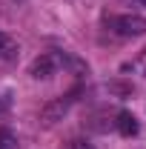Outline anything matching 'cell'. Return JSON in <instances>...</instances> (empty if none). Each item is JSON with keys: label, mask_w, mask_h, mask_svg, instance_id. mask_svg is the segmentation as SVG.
Wrapping results in <instances>:
<instances>
[{"label": "cell", "mask_w": 146, "mask_h": 149, "mask_svg": "<svg viewBox=\"0 0 146 149\" xmlns=\"http://www.w3.org/2000/svg\"><path fill=\"white\" fill-rule=\"evenodd\" d=\"M72 95H63V97H55V100H49L46 106H43V112H40V118L46 120V123H55V120H63V115L69 112V106H72Z\"/></svg>", "instance_id": "cell-3"}, {"label": "cell", "mask_w": 146, "mask_h": 149, "mask_svg": "<svg viewBox=\"0 0 146 149\" xmlns=\"http://www.w3.org/2000/svg\"><path fill=\"white\" fill-rule=\"evenodd\" d=\"M63 69L60 66V52H46V55H40L32 60V66H29V74L35 77V80H46V77H52Z\"/></svg>", "instance_id": "cell-2"}, {"label": "cell", "mask_w": 146, "mask_h": 149, "mask_svg": "<svg viewBox=\"0 0 146 149\" xmlns=\"http://www.w3.org/2000/svg\"><path fill=\"white\" fill-rule=\"evenodd\" d=\"M115 126H117V132H120L123 138H132V135H138V118H135L132 112H117Z\"/></svg>", "instance_id": "cell-4"}, {"label": "cell", "mask_w": 146, "mask_h": 149, "mask_svg": "<svg viewBox=\"0 0 146 149\" xmlns=\"http://www.w3.org/2000/svg\"><path fill=\"white\" fill-rule=\"evenodd\" d=\"M72 149H95V146H92L89 141H74V143H72Z\"/></svg>", "instance_id": "cell-7"}, {"label": "cell", "mask_w": 146, "mask_h": 149, "mask_svg": "<svg viewBox=\"0 0 146 149\" xmlns=\"http://www.w3.org/2000/svg\"><path fill=\"white\" fill-rule=\"evenodd\" d=\"M0 149H17V138H15V132L6 129V126H0Z\"/></svg>", "instance_id": "cell-6"}, {"label": "cell", "mask_w": 146, "mask_h": 149, "mask_svg": "<svg viewBox=\"0 0 146 149\" xmlns=\"http://www.w3.org/2000/svg\"><path fill=\"white\" fill-rule=\"evenodd\" d=\"M17 3H20V0H17Z\"/></svg>", "instance_id": "cell-8"}, {"label": "cell", "mask_w": 146, "mask_h": 149, "mask_svg": "<svg viewBox=\"0 0 146 149\" xmlns=\"http://www.w3.org/2000/svg\"><path fill=\"white\" fill-rule=\"evenodd\" d=\"M106 29L120 37H140L146 35V17L140 15H106Z\"/></svg>", "instance_id": "cell-1"}, {"label": "cell", "mask_w": 146, "mask_h": 149, "mask_svg": "<svg viewBox=\"0 0 146 149\" xmlns=\"http://www.w3.org/2000/svg\"><path fill=\"white\" fill-rule=\"evenodd\" d=\"M17 52V46H15V40L6 35V32H0V60H12Z\"/></svg>", "instance_id": "cell-5"}]
</instances>
